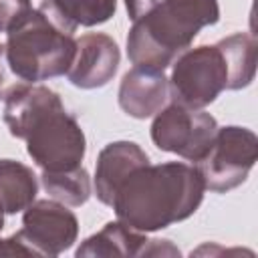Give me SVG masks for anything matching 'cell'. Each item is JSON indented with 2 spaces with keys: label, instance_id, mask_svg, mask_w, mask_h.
Masks as SVG:
<instances>
[{
  "label": "cell",
  "instance_id": "cell-4",
  "mask_svg": "<svg viewBox=\"0 0 258 258\" xmlns=\"http://www.w3.org/2000/svg\"><path fill=\"white\" fill-rule=\"evenodd\" d=\"M171 64L167 87L175 105L204 109L214 103L228 85V64L218 44L185 48Z\"/></svg>",
  "mask_w": 258,
  "mask_h": 258
},
{
  "label": "cell",
  "instance_id": "cell-3",
  "mask_svg": "<svg viewBox=\"0 0 258 258\" xmlns=\"http://www.w3.org/2000/svg\"><path fill=\"white\" fill-rule=\"evenodd\" d=\"M6 34V62L18 79L38 83L69 73L77 40L60 30L40 8H32Z\"/></svg>",
  "mask_w": 258,
  "mask_h": 258
},
{
  "label": "cell",
  "instance_id": "cell-12",
  "mask_svg": "<svg viewBox=\"0 0 258 258\" xmlns=\"http://www.w3.org/2000/svg\"><path fill=\"white\" fill-rule=\"evenodd\" d=\"M149 163L147 153L133 141H113L105 145L95 167V196L101 204L111 206L117 187L137 167Z\"/></svg>",
  "mask_w": 258,
  "mask_h": 258
},
{
  "label": "cell",
  "instance_id": "cell-11",
  "mask_svg": "<svg viewBox=\"0 0 258 258\" xmlns=\"http://www.w3.org/2000/svg\"><path fill=\"white\" fill-rule=\"evenodd\" d=\"M167 93L169 87L163 71L133 67L123 75L119 87V105L129 117L147 119L163 107Z\"/></svg>",
  "mask_w": 258,
  "mask_h": 258
},
{
  "label": "cell",
  "instance_id": "cell-7",
  "mask_svg": "<svg viewBox=\"0 0 258 258\" xmlns=\"http://www.w3.org/2000/svg\"><path fill=\"white\" fill-rule=\"evenodd\" d=\"M216 129L218 121L210 113L171 103L155 113L151 139L161 151L175 153L196 163L208 149Z\"/></svg>",
  "mask_w": 258,
  "mask_h": 258
},
{
  "label": "cell",
  "instance_id": "cell-21",
  "mask_svg": "<svg viewBox=\"0 0 258 258\" xmlns=\"http://www.w3.org/2000/svg\"><path fill=\"white\" fill-rule=\"evenodd\" d=\"M6 69H8V62H6V48L4 44H0V99H4V93H6Z\"/></svg>",
  "mask_w": 258,
  "mask_h": 258
},
{
  "label": "cell",
  "instance_id": "cell-13",
  "mask_svg": "<svg viewBox=\"0 0 258 258\" xmlns=\"http://www.w3.org/2000/svg\"><path fill=\"white\" fill-rule=\"evenodd\" d=\"M38 8L60 30L73 34L79 26L107 22L117 10V0H42Z\"/></svg>",
  "mask_w": 258,
  "mask_h": 258
},
{
  "label": "cell",
  "instance_id": "cell-20",
  "mask_svg": "<svg viewBox=\"0 0 258 258\" xmlns=\"http://www.w3.org/2000/svg\"><path fill=\"white\" fill-rule=\"evenodd\" d=\"M157 0H125V8H127V14L131 20H137L139 16H143L147 10L153 8Z\"/></svg>",
  "mask_w": 258,
  "mask_h": 258
},
{
  "label": "cell",
  "instance_id": "cell-8",
  "mask_svg": "<svg viewBox=\"0 0 258 258\" xmlns=\"http://www.w3.org/2000/svg\"><path fill=\"white\" fill-rule=\"evenodd\" d=\"M18 232L32 256H58L77 242L79 220L56 200H34L24 210Z\"/></svg>",
  "mask_w": 258,
  "mask_h": 258
},
{
  "label": "cell",
  "instance_id": "cell-15",
  "mask_svg": "<svg viewBox=\"0 0 258 258\" xmlns=\"http://www.w3.org/2000/svg\"><path fill=\"white\" fill-rule=\"evenodd\" d=\"M38 194L32 169L14 159H0V206L4 214L24 212Z\"/></svg>",
  "mask_w": 258,
  "mask_h": 258
},
{
  "label": "cell",
  "instance_id": "cell-17",
  "mask_svg": "<svg viewBox=\"0 0 258 258\" xmlns=\"http://www.w3.org/2000/svg\"><path fill=\"white\" fill-rule=\"evenodd\" d=\"M40 181L44 191L64 206L77 208L91 198V177L83 165L67 171H42Z\"/></svg>",
  "mask_w": 258,
  "mask_h": 258
},
{
  "label": "cell",
  "instance_id": "cell-16",
  "mask_svg": "<svg viewBox=\"0 0 258 258\" xmlns=\"http://www.w3.org/2000/svg\"><path fill=\"white\" fill-rule=\"evenodd\" d=\"M228 64L226 89L238 91L248 87L256 75V40L248 32H236L216 42Z\"/></svg>",
  "mask_w": 258,
  "mask_h": 258
},
{
  "label": "cell",
  "instance_id": "cell-14",
  "mask_svg": "<svg viewBox=\"0 0 258 258\" xmlns=\"http://www.w3.org/2000/svg\"><path fill=\"white\" fill-rule=\"evenodd\" d=\"M147 238L143 232L123 224L121 220L107 222L97 234L89 236L79 248L77 258L81 256H97V258H113V256H139Z\"/></svg>",
  "mask_w": 258,
  "mask_h": 258
},
{
  "label": "cell",
  "instance_id": "cell-6",
  "mask_svg": "<svg viewBox=\"0 0 258 258\" xmlns=\"http://www.w3.org/2000/svg\"><path fill=\"white\" fill-rule=\"evenodd\" d=\"M26 151L42 171H67L81 165L87 141L81 125L64 107L44 113L26 133Z\"/></svg>",
  "mask_w": 258,
  "mask_h": 258
},
{
  "label": "cell",
  "instance_id": "cell-18",
  "mask_svg": "<svg viewBox=\"0 0 258 258\" xmlns=\"http://www.w3.org/2000/svg\"><path fill=\"white\" fill-rule=\"evenodd\" d=\"M30 10V0H0V32L12 30Z\"/></svg>",
  "mask_w": 258,
  "mask_h": 258
},
{
  "label": "cell",
  "instance_id": "cell-19",
  "mask_svg": "<svg viewBox=\"0 0 258 258\" xmlns=\"http://www.w3.org/2000/svg\"><path fill=\"white\" fill-rule=\"evenodd\" d=\"M2 228H4V210L0 206V232H2ZM16 254L18 256H32L22 234L14 232L10 238H4V240L0 238V256H16Z\"/></svg>",
  "mask_w": 258,
  "mask_h": 258
},
{
  "label": "cell",
  "instance_id": "cell-2",
  "mask_svg": "<svg viewBox=\"0 0 258 258\" xmlns=\"http://www.w3.org/2000/svg\"><path fill=\"white\" fill-rule=\"evenodd\" d=\"M218 20V0H157L151 10L133 20L127 56L133 67L165 71L204 26Z\"/></svg>",
  "mask_w": 258,
  "mask_h": 258
},
{
  "label": "cell",
  "instance_id": "cell-10",
  "mask_svg": "<svg viewBox=\"0 0 258 258\" xmlns=\"http://www.w3.org/2000/svg\"><path fill=\"white\" fill-rule=\"evenodd\" d=\"M56 107H62V101L52 89L26 81L16 83L4 93V123L10 135L24 139L28 129Z\"/></svg>",
  "mask_w": 258,
  "mask_h": 258
},
{
  "label": "cell",
  "instance_id": "cell-9",
  "mask_svg": "<svg viewBox=\"0 0 258 258\" xmlns=\"http://www.w3.org/2000/svg\"><path fill=\"white\" fill-rule=\"evenodd\" d=\"M119 60V46L109 34L89 32L77 40V52L67 75L79 89H99L115 77Z\"/></svg>",
  "mask_w": 258,
  "mask_h": 258
},
{
  "label": "cell",
  "instance_id": "cell-5",
  "mask_svg": "<svg viewBox=\"0 0 258 258\" xmlns=\"http://www.w3.org/2000/svg\"><path fill=\"white\" fill-rule=\"evenodd\" d=\"M258 159V137L238 125L218 127L204 155L194 163L206 189L216 194L230 191L246 181Z\"/></svg>",
  "mask_w": 258,
  "mask_h": 258
},
{
  "label": "cell",
  "instance_id": "cell-1",
  "mask_svg": "<svg viewBox=\"0 0 258 258\" xmlns=\"http://www.w3.org/2000/svg\"><path fill=\"white\" fill-rule=\"evenodd\" d=\"M204 191V179L194 163H145L123 179L111 208L123 224L155 232L189 218L200 208Z\"/></svg>",
  "mask_w": 258,
  "mask_h": 258
}]
</instances>
